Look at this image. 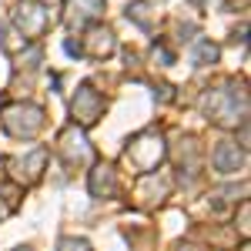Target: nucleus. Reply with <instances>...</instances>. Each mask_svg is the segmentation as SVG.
Segmentation results:
<instances>
[{"mask_svg":"<svg viewBox=\"0 0 251 251\" xmlns=\"http://www.w3.org/2000/svg\"><path fill=\"white\" fill-rule=\"evenodd\" d=\"M201 107H204V114L211 117L214 124H221V127L245 124V114H248V94H245V84L208 87L204 97H201Z\"/></svg>","mask_w":251,"mask_h":251,"instance_id":"f257e3e1","label":"nucleus"},{"mask_svg":"<svg viewBox=\"0 0 251 251\" xmlns=\"http://www.w3.org/2000/svg\"><path fill=\"white\" fill-rule=\"evenodd\" d=\"M3 127L14 137H34L44 127V107H37V104H10V107H3Z\"/></svg>","mask_w":251,"mask_h":251,"instance_id":"f03ea898","label":"nucleus"},{"mask_svg":"<svg viewBox=\"0 0 251 251\" xmlns=\"http://www.w3.org/2000/svg\"><path fill=\"white\" fill-rule=\"evenodd\" d=\"M161 157H164V141H161L157 131H144L127 144V161L137 171H154L161 164Z\"/></svg>","mask_w":251,"mask_h":251,"instance_id":"7ed1b4c3","label":"nucleus"},{"mask_svg":"<svg viewBox=\"0 0 251 251\" xmlns=\"http://www.w3.org/2000/svg\"><path fill=\"white\" fill-rule=\"evenodd\" d=\"M14 24L24 34V40H37L47 27H50V10L40 3V0H20V7L14 10Z\"/></svg>","mask_w":251,"mask_h":251,"instance_id":"20e7f679","label":"nucleus"},{"mask_svg":"<svg viewBox=\"0 0 251 251\" xmlns=\"http://www.w3.org/2000/svg\"><path fill=\"white\" fill-rule=\"evenodd\" d=\"M71 114H74V124L77 127L97 124L100 114H104V97H100V91H94L91 84H80L77 94H74V104H71Z\"/></svg>","mask_w":251,"mask_h":251,"instance_id":"39448f33","label":"nucleus"},{"mask_svg":"<svg viewBox=\"0 0 251 251\" xmlns=\"http://www.w3.org/2000/svg\"><path fill=\"white\" fill-rule=\"evenodd\" d=\"M60 154L67 161V168H77V164H87L91 161V144L84 137V127L71 124L64 134H60Z\"/></svg>","mask_w":251,"mask_h":251,"instance_id":"423d86ee","label":"nucleus"},{"mask_svg":"<svg viewBox=\"0 0 251 251\" xmlns=\"http://www.w3.org/2000/svg\"><path fill=\"white\" fill-rule=\"evenodd\" d=\"M64 10H67L64 14L67 27H87L104 14V0H67Z\"/></svg>","mask_w":251,"mask_h":251,"instance_id":"0eeeda50","label":"nucleus"},{"mask_svg":"<svg viewBox=\"0 0 251 251\" xmlns=\"http://www.w3.org/2000/svg\"><path fill=\"white\" fill-rule=\"evenodd\" d=\"M211 164H214V171H221V174L241 171L245 168V148H238L234 141H218V148H214V154H211Z\"/></svg>","mask_w":251,"mask_h":251,"instance_id":"6e6552de","label":"nucleus"},{"mask_svg":"<svg viewBox=\"0 0 251 251\" xmlns=\"http://www.w3.org/2000/svg\"><path fill=\"white\" fill-rule=\"evenodd\" d=\"M44 161H47V151H44V148H34L30 154L14 157V161H10L14 177H17V181H24V184H34V181L40 177V171H44Z\"/></svg>","mask_w":251,"mask_h":251,"instance_id":"1a4fd4ad","label":"nucleus"},{"mask_svg":"<svg viewBox=\"0 0 251 251\" xmlns=\"http://www.w3.org/2000/svg\"><path fill=\"white\" fill-rule=\"evenodd\" d=\"M87 188L94 198H114L117 194V174L111 164H97L94 171H91V181H87Z\"/></svg>","mask_w":251,"mask_h":251,"instance_id":"9d476101","label":"nucleus"},{"mask_svg":"<svg viewBox=\"0 0 251 251\" xmlns=\"http://www.w3.org/2000/svg\"><path fill=\"white\" fill-rule=\"evenodd\" d=\"M84 47H87V57L91 60L107 57V54L114 50V34H111L107 27H94V30L84 37ZM84 47H80V50H84Z\"/></svg>","mask_w":251,"mask_h":251,"instance_id":"9b49d317","label":"nucleus"},{"mask_svg":"<svg viewBox=\"0 0 251 251\" xmlns=\"http://www.w3.org/2000/svg\"><path fill=\"white\" fill-rule=\"evenodd\" d=\"M154 3H148V0H134V3H127V20H134L141 30H151L154 27Z\"/></svg>","mask_w":251,"mask_h":251,"instance_id":"f8f14e48","label":"nucleus"},{"mask_svg":"<svg viewBox=\"0 0 251 251\" xmlns=\"http://www.w3.org/2000/svg\"><path fill=\"white\" fill-rule=\"evenodd\" d=\"M218 57H221V47H218V44H211V40H198V44H194V64H198V67L218 64Z\"/></svg>","mask_w":251,"mask_h":251,"instance_id":"ddd939ff","label":"nucleus"},{"mask_svg":"<svg viewBox=\"0 0 251 251\" xmlns=\"http://www.w3.org/2000/svg\"><path fill=\"white\" fill-rule=\"evenodd\" d=\"M60 251H91V245L84 238H64L60 241Z\"/></svg>","mask_w":251,"mask_h":251,"instance_id":"4468645a","label":"nucleus"},{"mask_svg":"<svg viewBox=\"0 0 251 251\" xmlns=\"http://www.w3.org/2000/svg\"><path fill=\"white\" fill-rule=\"evenodd\" d=\"M24 60H27V67H37L40 64V44L27 47V50H24Z\"/></svg>","mask_w":251,"mask_h":251,"instance_id":"2eb2a0df","label":"nucleus"},{"mask_svg":"<svg viewBox=\"0 0 251 251\" xmlns=\"http://www.w3.org/2000/svg\"><path fill=\"white\" fill-rule=\"evenodd\" d=\"M154 60H161V64L168 67V64H171V60H174V54H171V50H168V47H164V44H154Z\"/></svg>","mask_w":251,"mask_h":251,"instance_id":"dca6fc26","label":"nucleus"},{"mask_svg":"<svg viewBox=\"0 0 251 251\" xmlns=\"http://www.w3.org/2000/svg\"><path fill=\"white\" fill-rule=\"evenodd\" d=\"M17 251H27V248H17Z\"/></svg>","mask_w":251,"mask_h":251,"instance_id":"f3484780","label":"nucleus"}]
</instances>
